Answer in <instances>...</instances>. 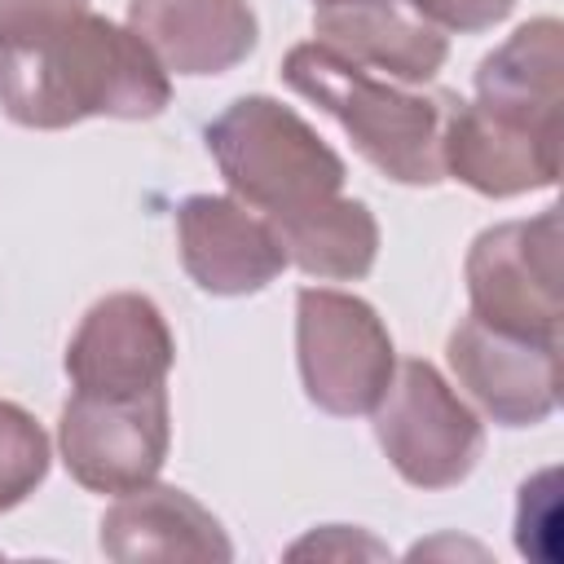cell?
<instances>
[{
    "label": "cell",
    "instance_id": "1",
    "mask_svg": "<svg viewBox=\"0 0 564 564\" xmlns=\"http://www.w3.org/2000/svg\"><path fill=\"white\" fill-rule=\"evenodd\" d=\"M172 101L167 70L123 26L75 13L57 26L0 40V110L22 128L84 119H154Z\"/></svg>",
    "mask_w": 564,
    "mask_h": 564
},
{
    "label": "cell",
    "instance_id": "2",
    "mask_svg": "<svg viewBox=\"0 0 564 564\" xmlns=\"http://www.w3.org/2000/svg\"><path fill=\"white\" fill-rule=\"evenodd\" d=\"M282 79L322 106L352 137L357 154L401 185L445 181L441 137L454 93H410L397 79L370 75L317 40L295 44L282 62Z\"/></svg>",
    "mask_w": 564,
    "mask_h": 564
},
{
    "label": "cell",
    "instance_id": "3",
    "mask_svg": "<svg viewBox=\"0 0 564 564\" xmlns=\"http://www.w3.org/2000/svg\"><path fill=\"white\" fill-rule=\"evenodd\" d=\"M207 150L234 198L260 216L295 212L344 189V159L273 97H238L207 123Z\"/></svg>",
    "mask_w": 564,
    "mask_h": 564
},
{
    "label": "cell",
    "instance_id": "4",
    "mask_svg": "<svg viewBox=\"0 0 564 564\" xmlns=\"http://www.w3.org/2000/svg\"><path fill=\"white\" fill-rule=\"evenodd\" d=\"M295 357L308 401L339 419L370 414L397 370L392 335L379 313L366 300L330 286L300 291Z\"/></svg>",
    "mask_w": 564,
    "mask_h": 564
},
{
    "label": "cell",
    "instance_id": "5",
    "mask_svg": "<svg viewBox=\"0 0 564 564\" xmlns=\"http://www.w3.org/2000/svg\"><path fill=\"white\" fill-rule=\"evenodd\" d=\"M375 414V441L414 489H449L471 476L485 449V427L441 379L436 366L410 357L392 370Z\"/></svg>",
    "mask_w": 564,
    "mask_h": 564
},
{
    "label": "cell",
    "instance_id": "6",
    "mask_svg": "<svg viewBox=\"0 0 564 564\" xmlns=\"http://www.w3.org/2000/svg\"><path fill=\"white\" fill-rule=\"evenodd\" d=\"M467 295L485 326L560 344V207L485 229L467 251Z\"/></svg>",
    "mask_w": 564,
    "mask_h": 564
},
{
    "label": "cell",
    "instance_id": "7",
    "mask_svg": "<svg viewBox=\"0 0 564 564\" xmlns=\"http://www.w3.org/2000/svg\"><path fill=\"white\" fill-rule=\"evenodd\" d=\"M167 388L75 392L57 423L62 463L93 494H128L150 485L167 458Z\"/></svg>",
    "mask_w": 564,
    "mask_h": 564
},
{
    "label": "cell",
    "instance_id": "8",
    "mask_svg": "<svg viewBox=\"0 0 564 564\" xmlns=\"http://www.w3.org/2000/svg\"><path fill=\"white\" fill-rule=\"evenodd\" d=\"M445 357L458 388L502 427H533L560 401V344L520 339L467 313L449 330Z\"/></svg>",
    "mask_w": 564,
    "mask_h": 564
},
{
    "label": "cell",
    "instance_id": "9",
    "mask_svg": "<svg viewBox=\"0 0 564 564\" xmlns=\"http://www.w3.org/2000/svg\"><path fill=\"white\" fill-rule=\"evenodd\" d=\"M172 361V330L159 304L137 291L97 300L66 348L75 392H150L167 383Z\"/></svg>",
    "mask_w": 564,
    "mask_h": 564
},
{
    "label": "cell",
    "instance_id": "10",
    "mask_svg": "<svg viewBox=\"0 0 564 564\" xmlns=\"http://www.w3.org/2000/svg\"><path fill=\"white\" fill-rule=\"evenodd\" d=\"M181 264L207 295H251L282 269V242L269 220L225 194H194L176 207Z\"/></svg>",
    "mask_w": 564,
    "mask_h": 564
},
{
    "label": "cell",
    "instance_id": "11",
    "mask_svg": "<svg viewBox=\"0 0 564 564\" xmlns=\"http://www.w3.org/2000/svg\"><path fill=\"white\" fill-rule=\"evenodd\" d=\"M313 31L322 48L397 84H427L449 53L441 26L405 0H330L317 4Z\"/></svg>",
    "mask_w": 564,
    "mask_h": 564
},
{
    "label": "cell",
    "instance_id": "12",
    "mask_svg": "<svg viewBox=\"0 0 564 564\" xmlns=\"http://www.w3.org/2000/svg\"><path fill=\"white\" fill-rule=\"evenodd\" d=\"M445 176L471 185L485 198H511L529 189H546L560 176V141L516 128L489 115L476 101L449 106L445 137H441Z\"/></svg>",
    "mask_w": 564,
    "mask_h": 564
},
{
    "label": "cell",
    "instance_id": "13",
    "mask_svg": "<svg viewBox=\"0 0 564 564\" xmlns=\"http://www.w3.org/2000/svg\"><path fill=\"white\" fill-rule=\"evenodd\" d=\"M128 31L176 75H220L256 48L247 0H128Z\"/></svg>",
    "mask_w": 564,
    "mask_h": 564
},
{
    "label": "cell",
    "instance_id": "14",
    "mask_svg": "<svg viewBox=\"0 0 564 564\" xmlns=\"http://www.w3.org/2000/svg\"><path fill=\"white\" fill-rule=\"evenodd\" d=\"M101 551L115 564L137 560H234L220 520L176 485H137L101 516Z\"/></svg>",
    "mask_w": 564,
    "mask_h": 564
},
{
    "label": "cell",
    "instance_id": "15",
    "mask_svg": "<svg viewBox=\"0 0 564 564\" xmlns=\"http://www.w3.org/2000/svg\"><path fill=\"white\" fill-rule=\"evenodd\" d=\"M555 18L524 22L502 48H494L476 70V106L489 115L529 128L538 137L560 141V75H564V44Z\"/></svg>",
    "mask_w": 564,
    "mask_h": 564
},
{
    "label": "cell",
    "instance_id": "16",
    "mask_svg": "<svg viewBox=\"0 0 564 564\" xmlns=\"http://www.w3.org/2000/svg\"><path fill=\"white\" fill-rule=\"evenodd\" d=\"M273 238L282 242L286 264H300L308 278L352 282L366 278L379 256V225L366 203L357 198H317L295 212L264 216Z\"/></svg>",
    "mask_w": 564,
    "mask_h": 564
},
{
    "label": "cell",
    "instance_id": "17",
    "mask_svg": "<svg viewBox=\"0 0 564 564\" xmlns=\"http://www.w3.org/2000/svg\"><path fill=\"white\" fill-rule=\"evenodd\" d=\"M48 476V436L13 401H0V511L26 502Z\"/></svg>",
    "mask_w": 564,
    "mask_h": 564
},
{
    "label": "cell",
    "instance_id": "18",
    "mask_svg": "<svg viewBox=\"0 0 564 564\" xmlns=\"http://www.w3.org/2000/svg\"><path fill=\"white\" fill-rule=\"evenodd\" d=\"M555 529H560V511H555V471H538L533 480L520 485V511H516V546L529 560H555Z\"/></svg>",
    "mask_w": 564,
    "mask_h": 564
},
{
    "label": "cell",
    "instance_id": "19",
    "mask_svg": "<svg viewBox=\"0 0 564 564\" xmlns=\"http://www.w3.org/2000/svg\"><path fill=\"white\" fill-rule=\"evenodd\" d=\"M414 13H423L432 26H441V31H463V35H471V31H489L494 22H502L511 9H516V0H405Z\"/></svg>",
    "mask_w": 564,
    "mask_h": 564
},
{
    "label": "cell",
    "instance_id": "20",
    "mask_svg": "<svg viewBox=\"0 0 564 564\" xmlns=\"http://www.w3.org/2000/svg\"><path fill=\"white\" fill-rule=\"evenodd\" d=\"M84 9H88V0H0V40L57 26Z\"/></svg>",
    "mask_w": 564,
    "mask_h": 564
},
{
    "label": "cell",
    "instance_id": "21",
    "mask_svg": "<svg viewBox=\"0 0 564 564\" xmlns=\"http://www.w3.org/2000/svg\"><path fill=\"white\" fill-rule=\"evenodd\" d=\"M317 4H330V0H317Z\"/></svg>",
    "mask_w": 564,
    "mask_h": 564
}]
</instances>
